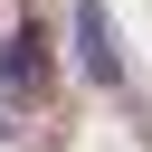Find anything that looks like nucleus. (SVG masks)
<instances>
[{
	"label": "nucleus",
	"mask_w": 152,
	"mask_h": 152,
	"mask_svg": "<svg viewBox=\"0 0 152 152\" xmlns=\"http://www.w3.org/2000/svg\"><path fill=\"white\" fill-rule=\"evenodd\" d=\"M76 57H86V76H104V86L124 76V57H114V28H104V10H95V0H76Z\"/></svg>",
	"instance_id": "obj_1"
}]
</instances>
